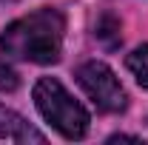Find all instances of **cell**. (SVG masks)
<instances>
[{"label": "cell", "instance_id": "obj_1", "mask_svg": "<svg viewBox=\"0 0 148 145\" xmlns=\"http://www.w3.org/2000/svg\"><path fill=\"white\" fill-rule=\"evenodd\" d=\"M66 17L57 9H37L26 17L12 20L0 31V51L12 60H26L37 66H51L63 54Z\"/></svg>", "mask_w": 148, "mask_h": 145}, {"label": "cell", "instance_id": "obj_2", "mask_svg": "<svg viewBox=\"0 0 148 145\" xmlns=\"http://www.w3.org/2000/svg\"><path fill=\"white\" fill-rule=\"evenodd\" d=\"M32 97H34V105L43 114V120L54 128L57 134H63L66 140H83L88 134V125H91L88 111L66 91V85L60 80L40 77Z\"/></svg>", "mask_w": 148, "mask_h": 145}, {"label": "cell", "instance_id": "obj_3", "mask_svg": "<svg viewBox=\"0 0 148 145\" xmlns=\"http://www.w3.org/2000/svg\"><path fill=\"white\" fill-rule=\"evenodd\" d=\"M77 83L80 88L88 94L94 105L106 114H123L128 108V94L123 88L120 77L111 71L106 63L100 60H88L77 68Z\"/></svg>", "mask_w": 148, "mask_h": 145}, {"label": "cell", "instance_id": "obj_4", "mask_svg": "<svg viewBox=\"0 0 148 145\" xmlns=\"http://www.w3.org/2000/svg\"><path fill=\"white\" fill-rule=\"evenodd\" d=\"M0 140H17V142L34 140V142H43V134H37L34 128H29V122L20 117L17 111L6 108L0 103Z\"/></svg>", "mask_w": 148, "mask_h": 145}, {"label": "cell", "instance_id": "obj_5", "mask_svg": "<svg viewBox=\"0 0 148 145\" xmlns=\"http://www.w3.org/2000/svg\"><path fill=\"white\" fill-rule=\"evenodd\" d=\"M125 66H128V71L134 74V80L148 88V43L145 46H140V49H134L128 57H125Z\"/></svg>", "mask_w": 148, "mask_h": 145}, {"label": "cell", "instance_id": "obj_6", "mask_svg": "<svg viewBox=\"0 0 148 145\" xmlns=\"http://www.w3.org/2000/svg\"><path fill=\"white\" fill-rule=\"evenodd\" d=\"M97 40H103L108 49L120 43V20L114 14H103V20L97 23Z\"/></svg>", "mask_w": 148, "mask_h": 145}, {"label": "cell", "instance_id": "obj_7", "mask_svg": "<svg viewBox=\"0 0 148 145\" xmlns=\"http://www.w3.org/2000/svg\"><path fill=\"white\" fill-rule=\"evenodd\" d=\"M108 142H143L140 137H128V134H114V137H108Z\"/></svg>", "mask_w": 148, "mask_h": 145}, {"label": "cell", "instance_id": "obj_8", "mask_svg": "<svg viewBox=\"0 0 148 145\" xmlns=\"http://www.w3.org/2000/svg\"><path fill=\"white\" fill-rule=\"evenodd\" d=\"M0 3H17V0H0Z\"/></svg>", "mask_w": 148, "mask_h": 145}]
</instances>
